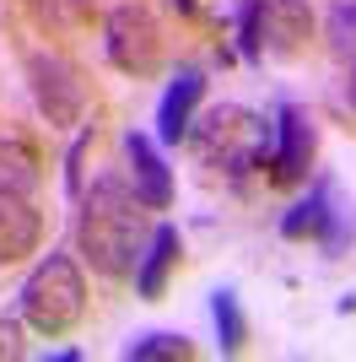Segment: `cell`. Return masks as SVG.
<instances>
[{
    "label": "cell",
    "mask_w": 356,
    "mask_h": 362,
    "mask_svg": "<svg viewBox=\"0 0 356 362\" xmlns=\"http://www.w3.org/2000/svg\"><path fill=\"white\" fill-rule=\"evenodd\" d=\"M146 216H141V195L119 173H97L92 189H81V211H76V249L97 276L124 281L141 265L146 249Z\"/></svg>",
    "instance_id": "6da1fadb"
},
{
    "label": "cell",
    "mask_w": 356,
    "mask_h": 362,
    "mask_svg": "<svg viewBox=\"0 0 356 362\" xmlns=\"http://www.w3.org/2000/svg\"><path fill=\"white\" fill-rule=\"evenodd\" d=\"M189 151L227 179H249L275 151V124L243 103H216L189 124Z\"/></svg>",
    "instance_id": "7a4b0ae2"
},
{
    "label": "cell",
    "mask_w": 356,
    "mask_h": 362,
    "mask_svg": "<svg viewBox=\"0 0 356 362\" xmlns=\"http://www.w3.org/2000/svg\"><path fill=\"white\" fill-rule=\"evenodd\" d=\"M16 314H22V325L38 330V335L76 330L81 314H87V276H81V265H76L65 249H49V255L28 271L22 292H16Z\"/></svg>",
    "instance_id": "3957f363"
},
{
    "label": "cell",
    "mask_w": 356,
    "mask_h": 362,
    "mask_svg": "<svg viewBox=\"0 0 356 362\" xmlns=\"http://www.w3.org/2000/svg\"><path fill=\"white\" fill-rule=\"evenodd\" d=\"M103 60L124 76H151L162 65V22L151 16V6L141 0H119L103 16Z\"/></svg>",
    "instance_id": "277c9868"
},
{
    "label": "cell",
    "mask_w": 356,
    "mask_h": 362,
    "mask_svg": "<svg viewBox=\"0 0 356 362\" xmlns=\"http://www.w3.org/2000/svg\"><path fill=\"white\" fill-rule=\"evenodd\" d=\"M28 87H32L38 114H44L54 130L81 124V114H87V81H81V71H76L65 54H54V49H32V54H28Z\"/></svg>",
    "instance_id": "5b68a950"
},
{
    "label": "cell",
    "mask_w": 356,
    "mask_h": 362,
    "mask_svg": "<svg viewBox=\"0 0 356 362\" xmlns=\"http://www.w3.org/2000/svg\"><path fill=\"white\" fill-rule=\"evenodd\" d=\"M319 151V124L308 108L281 103L275 108V151H270V179L275 184H302Z\"/></svg>",
    "instance_id": "8992f818"
},
{
    "label": "cell",
    "mask_w": 356,
    "mask_h": 362,
    "mask_svg": "<svg viewBox=\"0 0 356 362\" xmlns=\"http://www.w3.org/2000/svg\"><path fill=\"white\" fill-rule=\"evenodd\" d=\"M200 98H206V71H200V65H178L173 81H167V92H162V103H157V141H162V146L189 141Z\"/></svg>",
    "instance_id": "52a82bcc"
},
{
    "label": "cell",
    "mask_w": 356,
    "mask_h": 362,
    "mask_svg": "<svg viewBox=\"0 0 356 362\" xmlns=\"http://www.w3.org/2000/svg\"><path fill=\"white\" fill-rule=\"evenodd\" d=\"M124 163H130V189L141 195V206L167 211L173 206V173H167L157 141L141 136V130H124Z\"/></svg>",
    "instance_id": "ba28073f"
},
{
    "label": "cell",
    "mask_w": 356,
    "mask_h": 362,
    "mask_svg": "<svg viewBox=\"0 0 356 362\" xmlns=\"http://www.w3.org/2000/svg\"><path fill=\"white\" fill-rule=\"evenodd\" d=\"M313 33V11L308 0H265L259 6V49L275 60H292Z\"/></svg>",
    "instance_id": "9c48e42d"
},
{
    "label": "cell",
    "mask_w": 356,
    "mask_h": 362,
    "mask_svg": "<svg viewBox=\"0 0 356 362\" xmlns=\"http://www.w3.org/2000/svg\"><path fill=\"white\" fill-rule=\"evenodd\" d=\"M178 255H184L178 227L173 222H157V227H151V238H146V249H141V265H135V292H141V298H162Z\"/></svg>",
    "instance_id": "30bf717a"
},
{
    "label": "cell",
    "mask_w": 356,
    "mask_h": 362,
    "mask_svg": "<svg viewBox=\"0 0 356 362\" xmlns=\"http://www.w3.org/2000/svg\"><path fill=\"white\" fill-rule=\"evenodd\" d=\"M44 238V216L32 200H11L0 195V265H16V259H28Z\"/></svg>",
    "instance_id": "8fae6325"
},
{
    "label": "cell",
    "mask_w": 356,
    "mask_h": 362,
    "mask_svg": "<svg viewBox=\"0 0 356 362\" xmlns=\"http://www.w3.org/2000/svg\"><path fill=\"white\" fill-rule=\"evenodd\" d=\"M38 184H44L38 151H32L22 136H0V195L32 200V195H38Z\"/></svg>",
    "instance_id": "7c38bea8"
},
{
    "label": "cell",
    "mask_w": 356,
    "mask_h": 362,
    "mask_svg": "<svg viewBox=\"0 0 356 362\" xmlns=\"http://www.w3.org/2000/svg\"><path fill=\"white\" fill-rule=\"evenodd\" d=\"M335 179H313V189L281 216V238H324L329 216H335Z\"/></svg>",
    "instance_id": "4fadbf2b"
},
{
    "label": "cell",
    "mask_w": 356,
    "mask_h": 362,
    "mask_svg": "<svg viewBox=\"0 0 356 362\" xmlns=\"http://www.w3.org/2000/svg\"><path fill=\"white\" fill-rule=\"evenodd\" d=\"M119 357L124 362H178V357H194V341L189 335H173V330H151V335L124 341Z\"/></svg>",
    "instance_id": "5bb4252c"
},
{
    "label": "cell",
    "mask_w": 356,
    "mask_h": 362,
    "mask_svg": "<svg viewBox=\"0 0 356 362\" xmlns=\"http://www.w3.org/2000/svg\"><path fill=\"white\" fill-rule=\"evenodd\" d=\"M210 319H216V341H222L227 357L249 346V325H243V308H237V292L232 287L210 292Z\"/></svg>",
    "instance_id": "9a60e30c"
},
{
    "label": "cell",
    "mask_w": 356,
    "mask_h": 362,
    "mask_svg": "<svg viewBox=\"0 0 356 362\" xmlns=\"http://www.w3.org/2000/svg\"><path fill=\"white\" fill-rule=\"evenodd\" d=\"M324 38H329V54H335V60H356V0H329Z\"/></svg>",
    "instance_id": "2e32d148"
},
{
    "label": "cell",
    "mask_w": 356,
    "mask_h": 362,
    "mask_svg": "<svg viewBox=\"0 0 356 362\" xmlns=\"http://www.w3.org/2000/svg\"><path fill=\"white\" fill-rule=\"evenodd\" d=\"M259 6H265V0H237V11H232V22H237V60H249V65L265 60V49H259Z\"/></svg>",
    "instance_id": "e0dca14e"
},
{
    "label": "cell",
    "mask_w": 356,
    "mask_h": 362,
    "mask_svg": "<svg viewBox=\"0 0 356 362\" xmlns=\"http://www.w3.org/2000/svg\"><path fill=\"white\" fill-rule=\"evenodd\" d=\"M44 28H81L92 16V0H28Z\"/></svg>",
    "instance_id": "ac0fdd59"
},
{
    "label": "cell",
    "mask_w": 356,
    "mask_h": 362,
    "mask_svg": "<svg viewBox=\"0 0 356 362\" xmlns=\"http://www.w3.org/2000/svg\"><path fill=\"white\" fill-rule=\"evenodd\" d=\"M87 146H92V124L71 141V151H65V195L71 200H81V163H87Z\"/></svg>",
    "instance_id": "d6986e66"
},
{
    "label": "cell",
    "mask_w": 356,
    "mask_h": 362,
    "mask_svg": "<svg viewBox=\"0 0 356 362\" xmlns=\"http://www.w3.org/2000/svg\"><path fill=\"white\" fill-rule=\"evenodd\" d=\"M16 357H28V346H22V319L0 314V362H16Z\"/></svg>",
    "instance_id": "ffe728a7"
},
{
    "label": "cell",
    "mask_w": 356,
    "mask_h": 362,
    "mask_svg": "<svg viewBox=\"0 0 356 362\" xmlns=\"http://www.w3.org/2000/svg\"><path fill=\"white\" fill-rule=\"evenodd\" d=\"M44 362H81V351H76V346H59V351H49Z\"/></svg>",
    "instance_id": "44dd1931"
},
{
    "label": "cell",
    "mask_w": 356,
    "mask_h": 362,
    "mask_svg": "<svg viewBox=\"0 0 356 362\" xmlns=\"http://www.w3.org/2000/svg\"><path fill=\"white\" fill-rule=\"evenodd\" d=\"M345 103L356 108V60H351V76H345Z\"/></svg>",
    "instance_id": "7402d4cb"
},
{
    "label": "cell",
    "mask_w": 356,
    "mask_h": 362,
    "mask_svg": "<svg viewBox=\"0 0 356 362\" xmlns=\"http://www.w3.org/2000/svg\"><path fill=\"white\" fill-rule=\"evenodd\" d=\"M173 6H178V16H194V11H200V0H173Z\"/></svg>",
    "instance_id": "603a6c76"
}]
</instances>
